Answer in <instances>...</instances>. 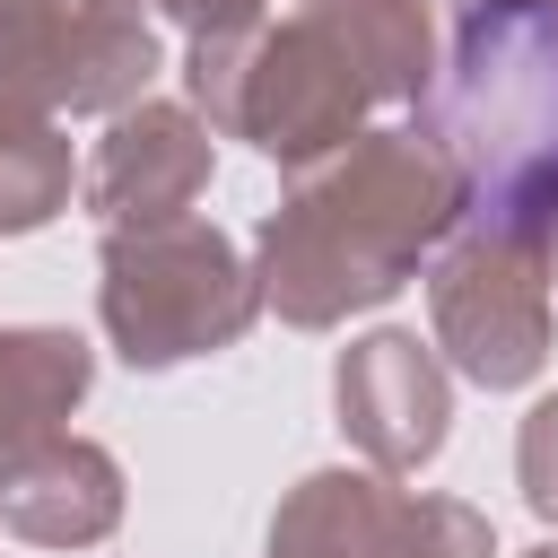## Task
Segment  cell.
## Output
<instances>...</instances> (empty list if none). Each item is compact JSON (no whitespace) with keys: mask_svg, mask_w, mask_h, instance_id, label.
<instances>
[{"mask_svg":"<svg viewBox=\"0 0 558 558\" xmlns=\"http://www.w3.org/2000/svg\"><path fill=\"white\" fill-rule=\"evenodd\" d=\"M427 305H436V340L453 349V366L488 392L523 384L549 349V296H541L532 244H506V235L453 244L427 279Z\"/></svg>","mask_w":558,"mask_h":558,"instance_id":"cell-4","label":"cell"},{"mask_svg":"<svg viewBox=\"0 0 558 558\" xmlns=\"http://www.w3.org/2000/svg\"><path fill=\"white\" fill-rule=\"evenodd\" d=\"M209 174V140L183 105H140L113 122V140L96 148V174H87V201L113 218V227H166L183 218V201L201 192Z\"/></svg>","mask_w":558,"mask_h":558,"instance_id":"cell-6","label":"cell"},{"mask_svg":"<svg viewBox=\"0 0 558 558\" xmlns=\"http://www.w3.org/2000/svg\"><path fill=\"white\" fill-rule=\"evenodd\" d=\"M401 488L366 480V471H314L279 523H270V558H401Z\"/></svg>","mask_w":558,"mask_h":558,"instance_id":"cell-8","label":"cell"},{"mask_svg":"<svg viewBox=\"0 0 558 558\" xmlns=\"http://www.w3.org/2000/svg\"><path fill=\"white\" fill-rule=\"evenodd\" d=\"M201 44H244L253 35V17H262V0H166Z\"/></svg>","mask_w":558,"mask_h":558,"instance_id":"cell-13","label":"cell"},{"mask_svg":"<svg viewBox=\"0 0 558 558\" xmlns=\"http://www.w3.org/2000/svg\"><path fill=\"white\" fill-rule=\"evenodd\" d=\"M532 558H558V541H549V549H532Z\"/></svg>","mask_w":558,"mask_h":558,"instance_id":"cell-14","label":"cell"},{"mask_svg":"<svg viewBox=\"0 0 558 558\" xmlns=\"http://www.w3.org/2000/svg\"><path fill=\"white\" fill-rule=\"evenodd\" d=\"M0 514H9V532H26V541H105L113 532V514H122V471L96 453V445H78V436H44L35 453H17L9 471H0Z\"/></svg>","mask_w":558,"mask_h":558,"instance_id":"cell-7","label":"cell"},{"mask_svg":"<svg viewBox=\"0 0 558 558\" xmlns=\"http://www.w3.org/2000/svg\"><path fill=\"white\" fill-rule=\"evenodd\" d=\"M323 44L349 61L366 96H427V52H436V0H314L305 9Z\"/></svg>","mask_w":558,"mask_h":558,"instance_id":"cell-9","label":"cell"},{"mask_svg":"<svg viewBox=\"0 0 558 558\" xmlns=\"http://www.w3.org/2000/svg\"><path fill=\"white\" fill-rule=\"evenodd\" d=\"M462 183L427 140L375 131L314 166L288 209L262 227V279L288 323H331L349 305H375L410 279V262L453 227Z\"/></svg>","mask_w":558,"mask_h":558,"instance_id":"cell-2","label":"cell"},{"mask_svg":"<svg viewBox=\"0 0 558 558\" xmlns=\"http://www.w3.org/2000/svg\"><path fill=\"white\" fill-rule=\"evenodd\" d=\"M61 201H70V140L52 131V113L0 105V235L44 227Z\"/></svg>","mask_w":558,"mask_h":558,"instance_id":"cell-11","label":"cell"},{"mask_svg":"<svg viewBox=\"0 0 558 558\" xmlns=\"http://www.w3.org/2000/svg\"><path fill=\"white\" fill-rule=\"evenodd\" d=\"M523 497L558 523V401H541L523 418Z\"/></svg>","mask_w":558,"mask_h":558,"instance_id":"cell-12","label":"cell"},{"mask_svg":"<svg viewBox=\"0 0 558 558\" xmlns=\"http://www.w3.org/2000/svg\"><path fill=\"white\" fill-rule=\"evenodd\" d=\"M253 323V279L235 244L201 218L166 227H113L105 235V331L131 366H174L201 349H227Z\"/></svg>","mask_w":558,"mask_h":558,"instance_id":"cell-3","label":"cell"},{"mask_svg":"<svg viewBox=\"0 0 558 558\" xmlns=\"http://www.w3.org/2000/svg\"><path fill=\"white\" fill-rule=\"evenodd\" d=\"M340 427L375 453V471H418L445 445V375L410 331H375L340 357Z\"/></svg>","mask_w":558,"mask_h":558,"instance_id":"cell-5","label":"cell"},{"mask_svg":"<svg viewBox=\"0 0 558 558\" xmlns=\"http://www.w3.org/2000/svg\"><path fill=\"white\" fill-rule=\"evenodd\" d=\"M78 392H87V349L70 331H0V471L35 453Z\"/></svg>","mask_w":558,"mask_h":558,"instance_id":"cell-10","label":"cell"},{"mask_svg":"<svg viewBox=\"0 0 558 558\" xmlns=\"http://www.w3.org/2000/svg\"><path fill=\"white\" fill-rule=\"evenodd\" d=\"M427 148L480 201V235L558 244V0H480L445 78H427Z\"/></svg>","mask_w":558,"mask_h":558,"instance_id":"cell-1","label":"cell"}]
</instances>
